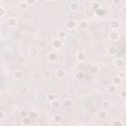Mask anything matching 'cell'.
Returning <instances> with one entry per match:
<instances>
[{"label": "cell", "mask_w": 126, "mask_h": 126, "mask_svg": "<svg viewBox=\"0 0 126 126\" xmlns=\"http://www.w3.org/2000/svg\"><path fill=\"white\" fill-rule=\"evenodd\" d=\"M65 25H66V28H67L68 30H74V29L76 28V26H77L76 22L73 21V20H69V21H67Z\"/></svg>", "instance_id": "6da1fadb"}, {"label": "cell", "mask_w": 126, "mask_h": 126, "mask_svg": "<svg viewBox=\"0 0 126 126\" xmlns=\"http://www.w3.org/2000/svg\"><path fill=\"white\" fill-rule=\"evenodd\" d=\"M51 45H52V47H54V48H61L62 41L60 40H54V41H52Z\"/></svg>", "instance_id": "7a4b0ae2"}, {"label": "cell", "mask_w": 126, "mask_h": 126, "mask_svg": "<svg viewBox=\"0 0 126 126\" xmlns=\"http://www.w3.org/2000/svg\"><path fill=\"white\" fill-rule=\"evenodd\" d=\"M7 23H8V26H10V27H15L16 25H17L18 21H17V19H16V18L10 17V18H8V20H7Z\"/></svg>", "instance_id": "3957f363"}, {"label": "cell", "mask_w": 126, "mask_h": 126, "mask_svg": "<svg viewBox=\"0 0 126 126\" xmlns=\"http://www.w3.org/2000/svg\"><path fill=\"white\" fill-rule=\"evenodd\" d=\"M97 116H98V118H100V119H105V118H106L107 117V112H106V110H100L98 112V114H97Z\"/></svg>", "instance_id": "277c9868"}, {"label": "cell", "mask_w": 126, "mask_h": 126, "mask_svg": "<svg viewBox=\"0 0 126 126\" xmlns=\"http://www.w3.org/2000/svg\"><path fill=\"white\" fill-rule=\"evenodd\" d=\"M76 58H77L78 61L83 62V61H85V60H86V54L84 52H78L77 55H76Z\"/></svg>", "instance_id": "5b68a950"}, {"label": "cell", "mask_w": 126, "mask_h": 126, "mask_svg": "<svg viewBox=\"0 0 126 126\" xmlns=\"http://www.w3.org/2000/svg\"><path fill=\"white\" fill-rule=\"evenodd\" d=\"M57 37L61 41V40H65L66 39V32L63 31V30H60L57 32Z\"/></svg>", "instance_id": "8992f818"}, {"label": "cell", "mask_w": 126, "mask_h": 126, "mask_svg": "<svg viewBox=\"0 0 126 126\" xmlns=\"http://www.w3.org/2000/svg\"><path fill=\"white\" fill-rule=\"evenodd\" d=\"M55 76L58 79H63L65 76H66V72H65L64 70H57L55 73Z\"/></svg>", "instance_id": "52a82bcc"}, {"label": "cell", "mask_w": 126, "mask_h": 126, "mask_svg": "<svg viewBox=\"0 0 126 126\" xmlns=\"http://www.w3.org/2000/svg\"><path fill=\"white\" fill-rule=\"evenodd\" d=\"M122 82V78H120L119 76H114V77L112 78V84L115 85V86H118L121 84Z\"/></svg>", "instance_id": "ba28073f"}, {"label": "cell", "mask_w": 126, "mask_h": 126, "mask_svg": "<svg viewBox=\"0 0 126 126\" xmlns=\"http://www.w3.org/2000/svg\"><path fill=\"white\" fill-rule=\"evenodd\" d=\"M57 53L56 52H53V51H51V52H49L48 53V60L49 61H55V60L57 59Z\"/></svg>", "instance_id": "9c48e42d"}, {"label": "cell", "mask_w": 126, "mask_h": 126, "mask_svg": "<svg viewBox=\"0 0 126 126\" xmlns=\"http://www.w3.org/2000/svg\"><path fill=\"white\" fill-rule=\"evenodd\" d=\"M114 65H115L116 67L120 68V67H122L123 65H124V60L122 58H118V59H115V61H114Z\"/></svg>", "instance_id": "30bf717a"}, {"label": "cell", "mask_w": 126, "mask_h": 126, "mask_svg": "<svg viewBox=\"0 0 126 126\" xmlns=\"http://www.w3.org/2000/svg\"><path fill=\"white\" fill-rule=\"evenodd\" d=\"M30 53H31V55H37V54L40 53L39 47H37V46L31 47V48H30Z\"/></svg>", "instance_id": "8fae6325"}, {"label": "cell", "mask_w": 126, "mask_h": 126, "mask_svg": "<svg viewBox=\"0 0 126 126\" xmlns=\"http://www.w3.org/2000/svg\"><path fill=\"white\" fill-rule=\"evenodd\" d=\"M110 28L112 30H116L119 28V22L117 20H112L110 22Z\"/></svg>", "instance_id": "7c38bea8"}, {"label": "cell", "mask_w": 126, "mask_h": 126, "mask_svg": "<svg viewBox=\"0 0 126 126\" xmlns=\"http://www.w3.org/2000/svg\"><path fill=\"white\" fill-rule=\"evenodd\" d=\"M118 37H119L118 33L114 32V31L110 32V34H109V39H110L111 41H116V40H118Z\"/></svg>", "instance_id": "4fadbf2b"}, {"label": "cell", "mask_w": 126, "mask_h": 126, "mask_svg": "<svg viewBox=\"0 0 126 126\" xmlns=\"http://www.w3.org/2000/svg\"><path fill=\"white\" fill-rule=\"evenodd\" d=\"M13 76H14V78L16 80H21L22 78H23L24 75H23V72H22V71H15Z\"/></svg>", "instance_id": "5bb4252c"}, {"label": "cell", "mask_w": 126, "mask_h": 126, "mask_svg": "<svg viewBox=\"0 0 126 126\" xmlns=\"http://www.w3.org/2000/svg\"><path fill=\"white\" fill-rule=\"evenodd\" d=\"M117 52V49L116 47H114V46H109L107 47V53L108 54H110V55H114Z\"/></svg>", "instance_id": "9a60e30c"}, {"label": "cell", "mask_w": 126, "mask_h": 126, "mask_svg": "<svg viewBox=\"0 0 126 126\" xmlns=\"http://www.w3.org/2000/svg\"><path fill=\"white\" fill-rule=\"evenodd\" d=\"M107 92L108 93H110V94H114V93L116 92V86L115 85H109L107 87Z\"/></svg>", "instance_id": "2e32d148"}, {"label": "cell", "mask_w": 126, "mask_h": 126, "mask_svg": "<svg viewBox=\"0 0 126 126\" xmlns=\"http://www.w3.org/2000/svg\"><path fill=\"white\" fill-rule=\"evenodd\" d=\"M72 105H73V102L71 101L70 98H66V100L63 102V106L65 107H71V106H72Z\"/></svg>", "instance_id": "e0dca14e"}, {"label": "cell", "mask_w": 126, "mask_h": 126, "mask_svg": "<svg viewBox=\"0 0 126 126\" xmlns=\"http://www.w3.org/2000/svg\"><path fill=\"white\" fill-rule=\"evenodd\" d=\"M110 106H111L110 102L106 101V102H102V109H105V110H107V109H109V108H110Z\"/></svg>", "instance_id": "ac0fdd59"}, {"label": "cell", "mask_w": 126, "mask_h": 126, "mask_svg": "<svg viewBox=\"0 0 126 126\" xmlns=\"http://www.w3.org/2000/svg\"><path fill=\"white\" fill-rule=\"evenodd\" d=\"M53 121H54V123H56V124L61 123V122H62V117H61V115H58V114L54 115V116H53Z\"/></svg>", "instance_id": "d6986e66"}, {"label": "cell", "mask_w": 126, "mask_h": 126, "mask_svg": "<svg viewBox=\"0 0 126 126\" xmlns=\"http://www.w3.org/2000/svg\"><path fill=\"white\" fill-rule=\"evenodd\" d=\"M90 72L92 74H97L98 72V65H92L90 68Z\"/></svg>", "instance_id": "ffe728a7"}, {"label": "cell", "mask_w": 126, "mask_h": 126, "mask_svg": "<svg viewBox=\"0 0 126 126\" xmlns=\"http://www.w3.org/2000/svg\"><path fill=\"white\" fill-rule=\"evenodd\" d=\"M60 106H61V102H60L59 101H57V100H55L54 102H51V107L52 108H59Z\"/></svg>", "instance_id": "44dd1931"}, {"label": "cell", "mask_w": 126, "mask_h": 126, "mask_svg": "<svg viewBox=\"0 0 126 126\" xmlns=\"http://www.w3.org/2000/svg\"><path fill=\"white\" fill-rule=\"evenodd\" d=\"M27 7H28V4H27L26 2H24V1H22V2H19V3H18V8H19L20 10H25Z\"/></svg>", "instance_id": "7402d4cb"}, {"label": "cell", "mask_w": 126, "mask_h": 126, "mask_svg": "<svg viewBox=\"0 0 126 126\" xmlns=\"http://www.w3.org/2000/svg\"><path fill=\"white\" fill-rule=\"evenodd\" d=\"M79 27L82 29V30H86L87 29V27H88V23H87V21H81L80 23H79Z\"/></svg>", "instance_id": "603a6c76"}, {"label": "cell", "mask_w": 126, "mask_h": 126, "mask_svg": "<svg viewBox=\"0 0 126 126\" xmlns=\"http://www.w3.org/2000/svg\"><path fill=\"white\" fill-rule=\"evenodd\" d=\"M70 8H71V10H72V11H76L79 8L78 3L77 2H71L70 3Z\"/></svg>", "instance_id": "cb8c5ba5"}, {"label": "cell", "mask_w": 126, "mask_h": 126, "mask_svg": "<svg viewBox=\"0 0 126 126\" xmlns=\"http://www.w3.org/2000/svg\"><path fill=\"white\" fill-rule=\"evenodd\" d=\"M55 100H56V95H53V94L47 95V101H48V102H54Z\"/></svg>", "instance_id": "d4e9b609"}, {"label": "cell", "mask_w": 126, "mask_h": 126, "mask_svg": "<svg viewBox=\"0 0 126 126\" xmlns=\"http://www.w3.org/2000/svg\"><path fill=\"white\" fill-rule=\"evenodd\" d=\"M84 73L83 72H81V71H79V72H77L75 74V78L76 79H78V80H80V79H83L84 78Z\"/></svg>", "instance_id": "484cf974"}, {"label": "cell", "mask_w": 126, "mask_h": 126, "mask_svg": "<svg viewBox=\"0 0 126 126\" xmlns=\"http://www.w3.org/2000/svg\"><path fill=\"white\" fill-rule=\"evenodd\" d=\"M29 117L31 119H36V118H37V113L36 111H31L29 113Z\"/></svg>", "instance_id": "4316f807"}, {"label": "cell", "mask_w": 126, "mask_h": 126, "mask_svg": "<svg viewBox=\"0 0 126 126\" xmlns=\"http://www.w3.org/2000/svg\"><path fill=\"white\" fill-rule=\"evenodd\" d=\"M20 115H21L22 118H26V117H29V113L27 112L26 110H22L20 112Z\"/></svg>", "instance_id": "83f0119b"}, {"label": "cell", "mask_w": 126, "mask_h": 126, "mask_svg": "<svg viewBox=\"0 0 126 126\" xmlns=\"http://www.w3.org/2000/svg\"><path fill=\"white\" fill-rule=\"evenodd\" d=\"M100 5H101V4H100V2H97V1H96V2H93L92 7L94 8L95 10H98V8H101V7H100Z\"/></svg>", "instance_id": "f1b7e54d"}, {"label": "cell", "mask_w": 126, "mask_h": 126, "mask_svg": "<svg viewBox=\"0 0 126 126\" xmlns=\"http://www.w3.org/2000/svg\"><path fill=\"white\" fill-rule=\"evenodd\" d=\"M112 126H123V123L120 120H114L112 123Z\"/></svg>", "instance_id": "f546056e"}, {"label": "cell", "mask_w": 126, "mask_h": 126, "mask_svg": "<svg viewBox=\"0 0 126 126\" xmlns=\"http://www.w3.org/2000/svg\"><path fill=\"white\" fill-rule=\"evenodd\" d=\"M31 118L30 117H26V118H23V123L26 124V125H29L31 123Z\"/></svg>", "instance_id": "4dcf8cb0"}, {"label": "cell", "mask_w": 126, "mask_h": 126, "mask_svg": "<svg viewBox=\"0 0 126 126\" xmlns=\"http://www.w3.org/2000/svg\"><path fill=\"white\" fill-rule=\"evenodd\" d=\"M96 13H97V15H103L105 14V11H103L102 8H98V10H96Z\"/></svg>", "instance_id": "1f68e13d"}, {"label": "cell", "mask_w": 126, "mask_h": 126, "mask_svg": "<svg viewBox=\"0 0 126 126\" xmlns=\"http://www.w3.org/2000/svg\"><path fill=\"white\" fill-rule=\"evenodd\" d=\"M120 97H121L122 98H125V100H126V90L121 91V93H120Z\"/></svg>", "instance_id": "d6a6232c"}, {"label": "cell", "mask_w": 126, "mask_h": 126, "mask_svg": "<svg viewBox=\"0 0 126 126\" xmlns=\"http://www.w3.org/2000/svg\"><path fill=\"white\" fill-rule=\"evenodd\" d=\"M5 12H6V11H5V8L0 7V16H1V17H3V16L5 15Z\"/></svg>", "instance_id": "836d02e7"}, {"label": "cell", "mask_w": 126, "mask_h": 126, "mask_svg": "<svg viewBox=\"0 0 126 126\" xmlns=\"http://www.w3.org/2000/svg\"><path fill=\"white\" fill-rule=\"evenodd\" d=\"M21 92H22V93H24V94H27V93H28V89H27V87L22 86V88H21Z\"/></svg>", "instance_id": "e575fe53"}, {"label": "cell", "mask_w": 126, "mask_h": 126, "mask_svg": "<svg viewBox=\"0 0 126 126\" xmlns=\"http://www.w3.org/2000/svg\"><path fill=\"white\" fill-rule=\"evenodd\" d=\"M50 75H51L50 71H45V72H43V76H45V77H49Z\"/></svg>", "instance_id": "d590c367"}, {"label": "cell", "mask_w": 126, "mask_h": 126, "mask_svg": "<svg viewBox=\"0 0 126 126\" xmlns=\"http://www.w3.org/2000/svg\"><path fill=\"white\" fill-rule=\"evenodd\" d=\"M26 3L28 5H34L36 3V1H35V0H28V1H26Z\"/></svg>", "instance_id": "8d00e7d4"}, {"label": "cell", "mask_w": 126, "mask_h": 126, "mask_svg": "<svg viewBox=\"0 0 126 126\" xmlns=\"http://www.w3.org/2000/svg\"><path fill=\"white\" fill-rule=\"evenodd\" d=\"M112 3L115 4V5H119L120 4V1H119V0H115V1H112Z\"/></svg>", "instance_id": "74e56055"}, {"label": "cell", "mask_w": 126, "mask_h": 126, "mask_svg": "<svg viewBox=\"0 0 126 126\" xmlns=\"http://www.w3.org/2000/svg\"><path fill=\"white\" fill-rule=\"evenodd\" d=\"M0 114H1V119H3V118H4V116H5L4 111H3V110H1V111H0Z\"/></svg>", "instance_id": "f35d334b"}, {"label": "cell", "mask_w": 126, "mask_h": 126, "mask_svg": "<svg viewBox=\"0 0 126 126\" xmlns=\"http://www.w3.org/2000/svg\"><path fill=\"white\" fill-rule=\"evenodd\" d=\"M117 76H119V77H120V78H122V77H123V76H124V74H123L122 72H119Z\"/></svg>", "instance_id": "ab89813d"}, {"label": "cell", "mask_w": 126, "mask_h": 126, "mask_svg": "<svg viewBox=\"0 0 126 126\" xmlns=\"http://www.w3.org/2000/svg\"><path fill=\"white\" fill-rule=\"evenodd\" d=\"M33 126H40V124H34Z\"/></svg>", "instance_id": "60d3db41"}, {"label": "cell", "mask_w": 126, "mask_h": 126, "mask_svg": "<svg viewBox=\"0 0 126 126\" xmlns=\"http://www.w3.org/2000/svg\"><path fill=\"white\" fill-rule=\"evenodd\" d=\"M94 126H101V125H98V124H96V125H94Z\"/></svg>", "instance_id": "b9f144b4"}, {"label": "cell", "mask_w": 126, "mask_h": 126, "mask_svg": "<svg viewBox=\"0 0 126 126\" xmlns=\"http://www.w3.org/2000/svg\"><path fill=\"white\" fill-rule=\"evenodd\" d=\"M125 106H126V100H125Z\"/></svg>", "instance_id": "7bdbcfd3"}, {"label": "cell", "mask_w": 126, "mask_h": 126, "mask_svg": "<svg viewBox=\"0 0 126 126\" xmlns=\"http://www.w3.org/2000/svg\"><path fill=\"white\" fill-rule=\"evenodd\" d=\"M79 126H82V125H79Z\"/></svg>", "instance_id": "ee69618b"}]
</instances>
